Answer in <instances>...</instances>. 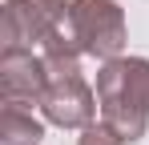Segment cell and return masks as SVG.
<instances>
[{
	"label": "cell",
	"mask_w": 149,
	"mask_h": 145,
	"mask_svg": "<svg viewBox=\"0 0 149 145\" xmlns=\"http://www.w3.org/2000/svg\"><path fill=\"white\" fill-rule=\"evenodd\" d=\"M45 141V121L28 105H0V145H40Z\"/></svg>",
	"instance_id": "6"
},
{
	"label": "cell",
	"mask_w": 149,
	"mask_h": 145,
	"mask_svg": "<svg viewBox=\"0 0 149 145\" xmlns=\"http://www.w3.org/2000/svg\"><path fill=\"white\" fill-rule=\"evenodd\" d=\"M101 121L121 133L125 145L141 141L149 129V56H113L97 69Z\"/></svg>",
	"instance_id": "2"
},
{
	"label": "cell",
	"mask_w": 149,
	"mask_h": 145,
	"mask_svg": "<svg viewBox=\"0 0 149 145\" xmlns=\"http://www.w3.org/2000/svg\"><path fill=\"white\" fill-rule=\"evenodd\" d=\"M40 56H45V69H49V89H45V101H40L45 121L56 125V129H85V125H93L101 105H97V89L81 72V56L85 52L73 45V36L65 28L52 32L40 45Z\"/></svg>",
	"instance_id": "1"
},
{
	"label": "cell",
	"mask_w": 149,
	"mask_h": 145,
	"mask_svg": "<svg viewBox=\"0 0 149 145\" xmlns=\"http://www.w3.org/2000/svg\"><path fill=\"white\" fill-rule=\"evenodd\" d=\"M65 32L85 56L101 65L113 56H125V45H129V20L117 0H73Z\"/></svg>",
	"instance_id": "3"
},
{
	"label": "cell",
	"mask_w": 149,
	"mask_h": 145,
	"mask_svg": "<svg viewBox=\"0 0 149 145\" xmlns=\"http://www.w3.org/2000/svg\"><path fill=\"white\" fill-rule=\"evenodd\" d=\"M77 145H125V141H121V133H117L113 125H105V121H93V125H85V129H81Z\"/></svg>",
	"instance_id": "7"
},
{
	"label": "cell",
	"mask_w": 149,
	"mask_h": 145,
	"mask_svg": "<svg viewBox=\"0 0 149 145\" xmlns=\"http://www.w3.org/2000/svg\"><path fill=\"white\" fill-rule=\"evenodd\" d=\"M73 0H4L0 48H40L69 20Z\"/></svg>",
	"instance_id": "4"
},
{
	"label": "cell",
	"mask_w": 149,
	"mask_h": 145,
	"mask_svg": "<svg viewBox=\"0 0 149 145\" xmlns=\"http://www.w3.org/2000/svg\"><path fill=\"white\" fill-rule=\"evenodd\" d=\"M49 89V69L40 48H0V101L40 109Z\"/></svg>",
	"instance_id": "5"
}]
</instances>
